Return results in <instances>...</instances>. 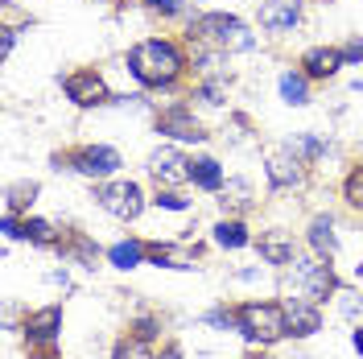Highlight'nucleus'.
<instances>
[{
  "mask_svg": "<svg viewBox=\"0 0 363 359\" xmlns=\"http://www.w3.org/2000/svg\"><path fill=\"white\" fill-rule=\"evenodd\" d=\"M310 244H314V252L322 256V260L335 256L339 240H335V219H330V215H318L314 223H310Z\"/></svg>",
  "mask_w": 363,
  "mask_h": 359,
  "instance_id": "nucleus-16",
  "label": "nucleus"
},
{
  "mask_svg": "<svg viewBox=\"0 0 363 359\" xmlns=\"http://www.w3.org/2000/svg\"><path fill=\"white\" fill-rule=\"evenodd\" d=\"M301 67H306L310 79H330V74L342 67V50H322V45H318V50H310V54L301 58Z\"/></svg>",
  "mask_w": 363,
  "mask_h": 359,
  "instance_id": "nucleus-13",
  "label": "nucleus"
},
{
  "mask_svg": "<svg viewBox=\"0 0 363 359\" xmlns=\"http://www.w3.org/2000/svg\"><path fill=\"white\" fill-rule=\"evenodd\" d=\"M21 236H25V240H33V244H54V240H58V236H54V227L45 223V219H25Z\"/></svg>",
  "mask_w": 363,
  "mask_h": 359,
  "instance_id": "nucleus-21",
  "label": "nucleus"
},
{
  "mask_svg": "<svg viewBox=\"0 0 363 359\" xmlns=\"http://www.w3.org/2000/svg\"><path fill=\"white\" fill-rule=\"evenodd\" d=\"M149 170H153L157 186H178V182L190 178V161L182 158V153H174V149H157L153 161H149Z\"/></svg>",
  "mask_w": 363,
  "mask_h": 359,
  "instance_id": "nucleus-8",
  "label": "nucleus"
},
{
  "mask_svg": "<svg viewBox=\"0 0 363 359\" xmlns=\"http://www.w3.org/2000/svg\"><path fill=\"white\" fill-rule=\"evenodd\" d=\"M128 67L140 83H149V87H161V83H174L182 74V50L174 42H161V38H149V42H140L128 54Z\"/></svg>",
  "mask_w": 363,
  "mask_h": 359,
  "instance_id": "nucleus-1",
  "label": "nucleus"
},
{
  "mask_svg": "<svg viewBox=\"0 0 363 359\" xmlns=\"http://www.w3.org/2000/svg\"><path fill=\"white\" fill-rule=\"evenodd\" d=\"M99 206L104 211H112L116 219H136L140 215V206H145V199H140V190H136L133 182H112V186H99Z\"/></svg>",
  "mask_w": 363,
  "mask_h": 359,
  "instance_id": "nucleus-5",
  "label": "nucleus"
},
{
  "mask_svg": "<svg viewBox=\"0 0 363 359\" xmlns=\"http://www.w3.org/2000/svg\"><path fill=\"white\" fill-rule=\"evenodd\" d=\"M74 170L79 174H87V178H108L120 170V153L108 149V145H95V149H83L79 158H74Z\"/></svg>",
  "mask_w": 363,
  "mask_h": 359,
  "instance_id": "nucleus-7",
  "label": "nucleus"
},
{
  "mask_svg": "<svg viewBox=\"0 0 363 359\" xmlns=\"http://www.w3.org/2000/svg\"><path fill=\"white\" fill-rule=\"evenodd\" d=\"M264 170H269V182L277 186V190H285V186H301V158H297L294 149L272 153Z\"/></svg>",
  "mask_w": 363,
  "mask_h": 359,
  "instance_id": "nucleus-11",
  "label": "nucleus"
},
{
  "mask_svg": "<svg viewBox=\"0 0 363 359\" xmlns=\"http://www.w3.org/2000/svg\"><path fill=\"white\" fill-rule=\"evenodd\" d=\"M281 99H285V104H306V99H310L306 74H281Z\"/></svg>",
  "mask_w": 363,
  "mask_h": 359,
  "instance_id": "nucleus-19",
  "label": "nucleus"
},
{
  "mask_svg": "<svg viewBox=\"0 0 363 359\" xmlns=\"http://www.w3.org/2000/svg\"><path fill=\"white\" fill-rule=\"evenodd\" d=\"M58 331H62V310H58V306H45V310L25 318V335H29V343H54Z\"/></svg>",
  "mask_w": 363,
  "mask_h": 359,
  "instance_id": "nucleus-12",
  "label": "nucleus"
},
{
  "mask_svg": "<svg viewBox=\"0 0 363 359\" xmlns=\"http://www.w3.org/2000/svg\"><path fill=\"white\" fill-rule=\"evenodd\" d=\"M260 359H264V355H260Z\"/></svg>",
  "mask_w": 363,
  "mask_h": 359,
  "instance_id": "nucleus-34",
  "label": "nucleus"
},
{
  "mask_svg": "<svg viewBox=\"0 0 363 359\" xmlns=\"http://www.w3.org/2000/svg\"><path fill=\"white\" fill-rule=\"evenodd\" d=\"M206 322H211V326H219V331H227V326H235V314H227V310H211Z\"/></svg>",
  "mask_w": 363,
  "mask_h": 359,
  "instance_id": "nucleus-28",
  "label": "nucleus"
},
{
  "mask_svg": "<svg viewBox=\"0 0 363 359\" xmlns=\"http://www.w3.org/2000/svg\"><path fill=\"white\" fill-rule=\"evenodd\" d=\"M157 128L165 136H178V140H203V128H199V120L186 112V108H169V112L157 116Z\"/></svg>",
  "mask_w": 363,
  "mask_h": 359,
  "instance_id": "nucleus-10",
  "label": "nucleus"
},
{
  "mask_svg": "<svg viewBox=\"0 0 363 359\" xmlns=\"http://www.w3.org/2000/svg\"><path fill=\"white\" fill-rule=\"evenodd\" d=\"M203 99H206V104H223V87H219V83H206Z\"/></svg>",
  "mask_w": 363,
  "mask_h": 359,
  "instance_id": "nucleus-29",
  "label": "nucleus"
},
{
  "mask_svg": "<svg viewBox=\"0 0 363 359\" xmlns=\"http://www.w3.org/2000/svg\"><path fill=\"white\" fill-rule=\"evenodd\" d=\"M67 252L74 256V260H83V265H95V248H91L87 240H74V244H70Z\"/></svg>",
  "mask_w": 363,
  "mask_h": 359,
  "instance_id": "nucleus-26",
  "label": "nucleus"
},
{
  "mask_svg": "<svg viewBox=\"0 0 363 359\" xmlns=\"http://www.w3.org/2000/svg\"><path fill=\"white\" fill-rule=\"evenodd\" d=\"M235 326L252 343H277L281 335H289V310L277 302H248L235 310Z\"/></svg>",
  "mask_w": 363,
  "mask_h": 359,
  "instance_id": "nucleus-2",
  "label": "nucleus"
},
{
  "mask_svg": "<svg viewBox=\"0 0 363 359\" xmlns=\"http://www.w3.org/2000/svg\"><path fill=\"white\" fill-rule=\"evenodd\" d=\"M190 33L199 42H211L215 50H252L256 45V38L235 17H227V13H206V17H199V25Z\"/></svg>",
  "mask_w": 363,
  "mask_h": 359,
  "instance_id": "nucleus-3",
  "label": "nucleus"
},
{
  "mask_svg": "<svg viewBox=\"0 0 363 359\" xmlns=\"http://www.w3.org/2000/svg\"><path fill=\"white\" fill-rule=\"evenodd\" d=\"M335 289V277H330V265H322V256L318 260H294V269H289V302H322L326 293Z\"/></svg>",
  "mask_w": 363,
  "mask_h": 359,
  "instance_id": "nucleus-4",
  "label": "nucleus"
},
{
  "mask_svg": "<svg viewBox=\"0 0 363 359\" xmlns=\"http://www.w3.org/2000/svg\"><path fill=\"white\" fill-rule=\"evenodd\" d=\"M38 186H9V211H17L21 202H33Z\"/></svg>",
  "mask_w": 363,
  "mask_h": 359,
  "instance_id": "nucleus-24",
  "label": "nucleus"
},
{
  "mask_svg": "<svg viewBox=\"0 0 363 359\" xmlns=\"http://www.w3.org/2000/svg\"><path fill=\"white\" fill-rule=\"evenodd\" d=\"M347 199H351V206H363V165L351 174V182H347Z\"/></svg>",
  "mask_w": 363,
  "mask_h": 359,
  "instance_id": "nucleus-25",
  "label": "nucleus"
},
{
  "mask_svg": "<svg viewBox=\"0 0 363 359\" xmlns=\"http://www.w3.org/2000/svg\"><path fill=\"white\" fill-rule=\"evenodd\" d=\"M149 256V244H140V240H124V244L112 248V265L116 269H133V265H140Z\"/></svg>",
  "mask_w": 363,
  "mask_h": 359,
  "instance_id": "nucleus-18",
  "label": "nucleus"
},
{
  "mask_svg": "<svg viewBox=\"0 0 363 359\" xmlns=\"http://www.w3.org/2000/svg\"><path fill=\"white\" fill-rule=\"evenodd\" d=\"M67 95L79 104V108H91V104H104V99H108L104 79H99L95 70H79V74H70L67 79Z\"/></svg>",
  "mask_w": 363,
  "mask_h": 359,
  "instance_id": "nucleus-9",
  "label": "nucleus"
},
{
  "mask_svg": "<svg viewBox=\"0 0 363 359\" xmlns=\"http://www.w3.org/2000/svg\"><path fill=\"white\" fill-rule=\"evenodd\" d=\"M161 359H182V355H178V347H169V351H165Z\"/></svg>",
  "mask_w": 363,
  "mask_h": 359,
  "instance_id": "nucleus-33",
  "label": "nucleus"
},
{
  "mask_svg": "<svg viewBox=\"0 0 363 359\" xmlns=\"http://www.w3.org/2000/svg\"><path fill=\"white\" fill-rule=\"evenodd\" d=\"M318 326H322V314H318L314 302H289V331L294 335H314Z\"/></svg>",
  "mask_w": 363,
  "mask_h": 359,
  "instance_id": "nucleus-15",
  "label": "nucleus"
},
{
  "mask_svg": "<svg viewBox=\"0 0 363 359\" xmlns=\"http://www.w3.org/2000/svg\"><path fill=\"white\" fill-rule=\"evenodd\" d=\"M157 206H165V211H186L190 202L182 199V194H174V190H165V194H157Z\"/></svg>",
  "mask_w": 363,
  "mask_h": 359,
  "instance_id": "nucleus-27",
  "label": "nucleus"
},
{
  "mask_svg": "<svg viewBox=\"0 0 363 359\" xmlns=\"http://www.w3.org/2000/svg\"><path fill=\"white\" fill-rule=\"evenodd\" d=\"M289 149H294V153H297V158H301V161H318V158H322V153H326L318 136H297V140H294V145H289Z\"/></svg>",
  "mask_w": 363,
  "mask_h": 359,
  "instance_id": "nucleus-22",
  "label": "nucleus"
},
{
  "mask_svg": "<svg viewBox=\"0 0 363 359\" xmlns=\"http://www.w3.org/2000/svg\"><path fill=\"white\" fill-rule=\"evenodd\" d=\"M149 9H161V13H178L182 0H149Z\"/></svg>",
  "mask_w": 363,
  "mask_h": 359,
  "instance_id": "nucleus-30",
  "label": "nucleus"
},
{
  "mask_svg": "<svg viewBox=\"0 0 363 359\" xmlns=\"http://www.w3.org/2000/svg\"><path fill=\"white\" fill-rule=\"evenodd\" d=\"M301 21V0H264L260 4V25L272 33H285Z\"/></svg>",
  "mask_w": 363,
  "mask_h": 359,
  "instance_id": "nucleus-6",
  "label": "nucleus"
},
{
  "mask_svg": "<svg viewBox=\"0 0 363 359\" xmlns=\"http://www.w3.org/2000/svg\"><path fill=\"white\" fill-rule=\"evenodd\" d=\"M116 359H153V351H149L145 338H128V343L116 347Z\"/></svg>",
  "mask_w": 363,
  "mask_h": 359,
  "instance_id": "nucleus-23",
  "label": "nucleus"
},
{
  "mask_svg": "<svg viewBox=\"0 0 363 359\" xmlns=\"http://www.w3.org/2000/svg\"><path fill=\"white\" fill-rule=\"evenodd\" d=\"M355 351H359V355H363V326H359V331H355Z\"/></svg>",
  "mask_w": 363,
  "mask_h": 359,
  "instance_id": "nucleus-32",
  "label": "nucleus"
},
{
  "mask_svg": "<svg viewBox=\"0 0 363 359\" xmlns=\"http://www.w3.org/2000/svg\"><path fill=\"white\" fill-rule=\"evenodd\" d=\"M342 58H351V62H359V58H363V42H351L347 50H342Z\"/></svg>",
  "mask_w": 363,
  "mask_h": 359,
  "instance_id": "nucleus-31",
  "label": "nucleus"
},
{
  "mask_svg": "<svg viewBox=\"0 0 363 359\" xmlns=\"http://www.w3.org/2000/svg\"><path fill=\"white\" fill-rule=\"evenodd\" d=\"M190 178L199 182L203 190H219L223 186V170H219V161L199 158V161H190Z\"/></svg>",
  "mask_w": 363,
  "mask_h": 359,
  "instance_id": "nucleus-17",
  "label": "nucleus"
},
{
  "mask_svg": "<svg viewBox=\"0 0 363 359\" xmlns=\"http://www.w3.org/2000/svg\"><path fill=\"white\" fill-rule=\"evenodd\" d=\"M260 256L269 265H294V240L285 231H269V236H260Z\"/></svg>",
  "mask_w": 363,
  "mask_h": 359,
  "instance_id": "nucleus-14",
  "label": "nucleus"
},
{
  "mask_svg": "<svg viewBox=\"0 0 363 359\" xmlns=\"http://www.w3.org/2000/svg\"><path fill=\"white\" fill-rule=\"evenodd\" d=\"M215 244L219 248H244L248 244V231H244V223H235V219H231V223H219L215 227Z\"/></svg>",
  "mask_w": 363,
  "mask_h": 359,
  "instance_id": "nucleus-20",
  "label": "nucleus"
}]
</instances>
